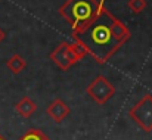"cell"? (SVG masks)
<instances>
[{
	"label": "cell",
	"instance_id": "ba28073f",
	"mask_svg": "<svg viewBox=\"0 0 152 140\" xmlns=\"http://www.w3.org/2000/svg\"><path fill=\"white\" fill-rule=\"evenodd\" d=\"M87 50L83 44H80L78 42H72V43H68V59L71 62V65L77 63L78 61H81L84 56H87Z\"/></svg>",
	"mask_w": 152,
	"mask_h": 140
},
{
	"label": "cell",
	"instance_id": "30bf717a",
	"mask_svg": "<svg viewBox=\"0 0 152 140\" xmlns=\"http://www.w3.org/2000/svg\"><path fill=\"white\" fill-rule=\"evenodd\" d=\"M18 140H50L43 131L37 130V128H31L28 131H25Z\"/></svg>",
	"mask_w": 152,
	"mask_h": 140
},
{
	"label": "cell",
	"instance_id": "277c9868",
	"mask_svg": "<svg viewBox=\"0 0 152 140\" xmlns=\"http://www.w3.org/2000/svg\"><path fill=\"white\" fill-rule=\"evenodd\" d=\"M86 93L89 94L98 105H105L114 94L115 87L109 83V80L103 75H98L86 89Z\"/></svg>",
	"mask_w": 152,
	"mask_h": 140
},
{
	"label": "cell",
	"instance_id": "6da1fadb",
	"mask_svg": "<svg viewBox=\"0 0 152 140\" xmlns=\"http://www.w3.org/2000/svg\"><path fill=\"white\" fill-rule=\"evenodd\" d=\"M71 37L74 42L86 47L87 53L99 65H103L130 40L132 33L127 25L112 15L102 3L93 22L80 34Z\"/></svg>",
	"mask_w": 152,
	"mask_h": 140
},
{
	"label": "cell",
	"instance_id": "8fae6325",
	"mask_svg": "<svg viewBox=\"0 0 152 140\" xmlns=\"http://www.w3.org/2000/svg\"><path fill=\"white\" fill-rule=\"evenodd\" d=\"M127 6H129V9H130L132 12L140 13V12H143L145 7H146V0H129Z\"/></svg>",
	"mask_w": 152,
	"mask_h": 140
},
{
	"label": "cell",
	"instance_id": "5b68a950",
	"mask_svg": "<svg viewBox=\"0 0 152 140\" xmlns=\"http://www.w3.org/2000/svg\"><path fill=\"white\" fill-rule=\"evenodd\" d=\"M46 112H48V115L55 122L59 124V122H62V121L69 115L71 109H69V106H68L62 99H55L50 105L48 106Z\"/></svg>",
	"mask_w": 152,
	"mask_h": 140
},
{
	"label": "cell",
	"instance_id": "8992f818",
	"mask_svg": "<svg viewBox=\"0 0 152 140\" xmlns=\"http://www.w3.org/2000/svg\"><path fill=\"white\" fill-rule=\"evenodd\" d=\"M50 59L59 69L68 71V69L72 66L71 62H69V59H68V43H66V42L61 43V44L50 53Z\"/></svg>",
	"mask_w": 152,
	"mask_h": 140
},
{
	"label": "cell",
	"instance_id": "4fadbf2b",
	"mask_svg": "<svg viewBox=\"0 0 152 140\" xmlns=\"http://www.w3.org/2000/svg\"><path fill=\"white\" fill-rule=\"evenodd\" d=\"M0 140H6V139H4V137H3V136H1V134H0Z\"/></svg>",
	"mask_w": 152,
	"mask_h": 140
},
{
	"label": "cell",
	"instance_id": "5bb4252c",
	"mask_svg": "<svg viewBox=\"0 0 152 140\" xmlns=\"http://www.w3.org/2000/svg\"><path fill=\"white\" fill-rule=\"evenodd\" d=\"M103 1H105V0H102V3H103Z\"/></svg>",
	"mask_w": 152,
	"mask_h": 140
},
{
	"label": "cell",
	"instance_id": "3957f363",
	"mask_svg": "<svg viewBox=\"0 0 152 140\" xmlns=\"http://www.w3.org/2000/svg\"><path fill=\"white\" fill-rule=\"evenodd\" d=\"M129 117L146 133L152 131V94H145L134 106L130 108Z\"/></svg>",
	"mask_w": 152,
	"mask_h": 140
},
{
	"label": "cell",
	"instance_id": "52a82bcc",
	"mask_svg": "<svg viewBox=\"0 0 152 140\" xmlns=\"http://www.w3.org/2000/svg\"><path fill=\"white\" fill-rule=\"evenodd\" d=\"M15 111L24 117V118H30L36 111H37V103L34 100H31L28 96H24L16 105H15Z\"/></svg>",
	"mask_w": 152,
	"mask_h": 140
},
{
	"label": "cell",
	"instance_id": "9c48e42d",
	"mask_svg": "<svg viewBox=\"0 0 152 140\" xmlns=\"http://www.w3.org/2000/svg\"><path fill=\"white\" fill-rule=\"evenodd\" d=\"M6 66L9 68V71L12 74H19L27 68V62L21 55H12L7 61H6Z\"/></svg>",
	"mask_w": 152,
	"mask_h": 140
},
{
	"label": "cell",
	"instance_id": "7c38bea8",
	"mask_svg": "<svg viewBox=\"0 0 152 140\" xmlns=\"http://www.w3.org/2000/svg\"><path fill=\"white\" fill-rule=\"evenodd\" d=\"M4 37H6V34H4V31H3V30L0 28V43H1V42L4 40Z\"/></svg>",
	"mask_w": 152,
	"mask_h": 140
},
{
	"label": "cell",
	"instance_id": "7a4b0ae2",
	"mask_svg": "<svg viewBox=\"0 0 152 140\" xmlns=\"http://www.w3.org/2000/svg\"><path fill=\"white\" fill-rule=\"evenodd\" d=\"M101 4L98 0H66L59 7V15L71 25V36L80 34L93 22Z\"/></svg>",
	"mask_w": 152,
	"mask_h": 140
}]
</instances>
